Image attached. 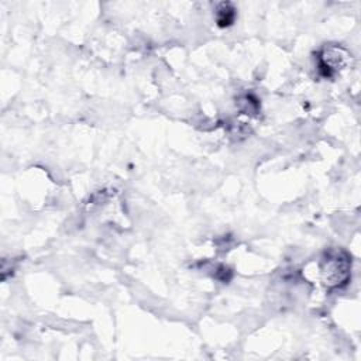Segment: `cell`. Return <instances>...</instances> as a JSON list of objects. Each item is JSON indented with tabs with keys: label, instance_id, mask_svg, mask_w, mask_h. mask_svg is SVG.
<instances>
[{
	"label": "cell",
	"instance_id": "3",
	"mask_svg": "<svg viewBox=\"0 0 361 361\" xmlns=\"http://www.w3.org/2000/svg\"><path fill=\"white\" fill-rule=\"evenodd\" d=\"M235 18V8L231 3H220L216 8V21L220 27H228Z\"/></svg>",
	"mask_w": 361,
	"mask_h": 361
},
{
	"label": "cell",
	"instance_id": "1",
	"mask_svg": "<svg viewBox=\"0 0 361 361\" xmlns=\"http://www.w3.org/2000/svg\"><path fill=\"white\" fill-rule=\"evenodd\" d=\"M322 281L327 288H341L351 275V258L343 250H330L322 259Z\"/></svg>",
	"mask_w": 361,
	"mask_h": 361
},
{
	"label": "cell",
	"instance_id": "2",
	"mask_svg": "<svg viewBox=\"0 0 361 361\" xmlns=\"http://www.w3.org/2000/svg\"><path fill=\"white\" fill-rule=\"evenodd\" d=\"M350 61V54L337 45L324 48L319 54V71L323 76L331 78L340 69H344Z\"/></svg>",
	"mask_w": 361,
	"mask_h": 361
}]
</instances>
